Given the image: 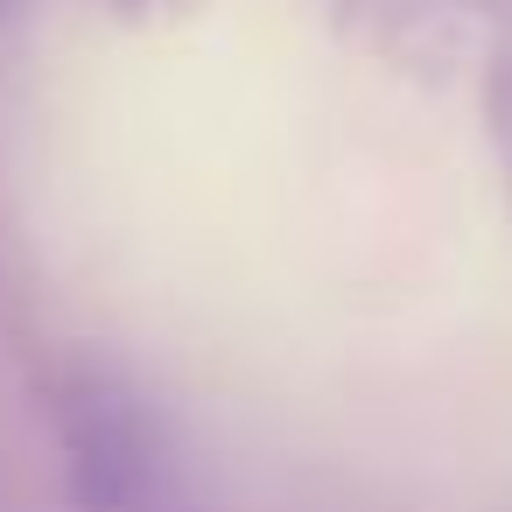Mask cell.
Returning <instances> with one entry per match:
<instances>
[{
	"label": "cell",
	"instance_id": "1",
	"mask_svg": "<svg viewBox=\"0 0 512 512\" xmlns=\"http://www.w3.org/2000/svg\"><path fill=\"white\" fill-rule=\"evenodd\" d=\"M36 414L57 442L71 512H155L183 484L162 407L99 351H50L36 365Z\"/></svg>",
	"mask_w": 512,
	"mask_h": 512
},
{
	"label": "cell",
	"instance_id": "2",
	"mask_svg": "<svg viewBox=\"0 0 512 512\" xmlns=\"http://www.w3.org/2000/svg\"><path fill=\"white\" fill-rule=\"evenodd\" d=\"M302 8L358 57L442 85L456 64V8L449 0H302Z\"/></svg>",
	"mask_w": 512,
	"mask_h": 512
},
{
	"label": "cell",
	"instance_id": "3",
	"mask_svg": "<svg viewBox=\"0 0 512 512\" xmlns=\"http://www.w3.org/2000/svg\"><path fill=\"white\" fill-rule=\"evenodd\" d=\"M477 106H484V141H491L498 176H505V197H512V50L491 57V71L477 85Z\"/></svg>",
	"mask_w": 512,
	"mask_h": 512
},
{
	"label": "cell",
	"instance_id": "4",
	"mask_svg": "<svg viewBox=\"0 0 512 512\" xmlns=\"http://www.w3.org/2000/svg\"><path fill=\"white\" fill-rule=\"evenodd\" d=\"M92 8H106L120 29H176V22H197L211 0H92Z\"/></svg>",
	"mask_w": 512,
	"mask_h": 512
},
{
	"label": "cell",
	"instance_id": "5",
	"mask_svg": "<svg viewBox=\"0 0 512 512\" xmlns=\"http://www.w3.org/2000/svg\"><path fill=\"white\" fill-rule=\"evenodd\" d=\"M456 15H484V22H512V0H449Z\"/></svg>",
	"mask_w": 512,
	"mask_h": 512
},
{
	"label": "cell",
	"instance_id": "6",
	"mask_svg": "<svg viewBox=\"0 0 512 512\" xmlns=\"http://www.w3.org/2000/svg\"><path fill=\"white\" fill-rule=\"evenodd\" d=\"M155 512H197V498H190V491H176V498H169V505H155Z\"/></svg>",
	"mask_w": 512,
	"mask_h": 512
},
{
	"label": "cell",
	"instance_id": "7",
	"mask_svg": "<svg viewBox=\"0 0 512 512\" xmlns=\"http://www.w3.org/2000/svg\"><path fill=\"white\" fill-rule=\"evenodd\" d=\"M15 8H22V0H0V15H15Z\"/></svg>",
	"mask_w": 512,
	"mask_h": 512
}]
</instances>
